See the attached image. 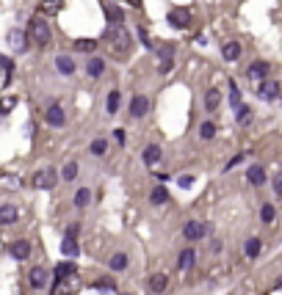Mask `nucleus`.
Wrapping results in <instances>:
<instances>
[{
    "label": "nucleus",
    "mask_w": 282,
    "mask_h": 295,
    "mask_svg": "<svg viewBox=\"0 0 282 295\" xmlns=\"http://www.w3.org/2000/svg\"><path fill=\"white\" fill-rule=\"evenodd\" d=\"M199 135H202L205 141H211L213 135H216V124H213V121H205V124L199 127Z\"/></svg>",
    "instance_id": "obj_36"
},
{
    "label": "nucleus",
    "mask_w": 282,
    "mask_h": 295,
    "mask_svg": "<svg viewBox=\"0 0 282 295\" xmlns=\"http://www.w3.org/2000/svg\"><path fill=\"white\" fill-rule=\"evenodd\" d=\"M247 179H249L252 185H263V182H266V171H263V166H249Z\"/></svg>",
    "instance_id": "obj_18"
},
{
    "label": "nucleus",
    "mask_w": 282,
    "mask_h": 295,
    "mask_svg": "<svg viewBox=\"0 0 282 295\" xmlns=\"http://www.w3.org/2000/svg\"><path fill=\"white\" fill-rule=\"evenodd\" d=\"M260 248H263V243L257 237H252V240H247V257H257V254H260Z\"/></svg>",
    "instance_id": "obj_31"
},
{
    "label": "nucleus",
    "mask_w": 282,
    "mask_h": 295,
    "mask_svg": "<svg viewBox=\"0 0 282 295\" xmlns=\"http://www.w3.org/2000/svg\"><path fill=\"white\" fill-rule=\"evenodd\" d=\"M14 105H17V99H14V97H3V99H0V113H8Z\"/></svg>",
    "instance_id": "obj_38"
},
{
    "label": "nucleus",
    "mask_w": 282,
    "mask_h": 295,
    "mask_svg": "<svg viewBox=\"0 0 282 295\" xmlns=\"http://www.w3.org/2000/svg\"><path fill=\"white\" fill-rule=\"evenodd\" d=\"M17 207L14 204H3L0 207V226H11V224H17Z\"/></svg>",
    "instance_id": "obj_10"
},
{
    "label": "nucleus",
    "mask_w": 282,
    "mask_h": 295,
    "mask_svg": "<svg viewBox=\"0 0 282 295\" xmlns=\"http://www.w3.org/2000/svg\"><path fill=\"white\" fill-rule=\"evenodd\" d=\"M113 138H116V144H125L127 133H125V130H113Z\"/></svg>",
    "instance_id": "obj_42"
},
{
    "label": "nucleus",
    "mask_w": 282,
    "mask_h": 295,
    "mask_svg": "<svg viewBox=\"0 0 282 295\" xmlns=\"http://www.w3.org/2000/svg\"><path fill=\"white\" fill-rule=\"evenodd\" d=\"M219 102H221V97H219V91H216V88H211V91L205 94V108H208V111H216V108H219Z\"/></svg>",
    "instance_id": "obj_24"
},
{
    "label": "nucleus",
    "mask_w": 282,
    "mask_h": 295,
    "mask_svg": "<svg viewBox=\"0 0 282 295\" xmlns=\"http://www.w3.org/2000/svg\"><path fill=\"white\" fill-rule=\"evenodd\" d=\"M61 6H64V0H42V3H39V14L53 17V14L61 11Z\"/></svg>",
    "instance_id": "obj_12"
},
{
    "label": "nucleus",
    "mask_w": 282,
    "mask_h": 295,
    "mask_svg": "<svg viewBox=\"0 0 282 295\" xmlns=\"http://www.w3.org/2000/svg\"><path fill=\"white\" fill-rule=\"evenodd\" d=\"M28 279H31V284H34L36 290H42L44 284H47L50 276H47V270H44V267H31V276H28Z\"/></svg>",
    "instance_id": "obj_13"
},
{
    "label": "nucleus",
    "mask_w": 282,
    "mask_h": 295,
    "mask_svg": "<svg viewBox=\"0 0 282 295\" xmlns=\"http://www.w3.org/2000/svg\"><path fill=\"white\" fill-rule=\"evenodd\" d=\"M106 17L113 22V25H122V20H125V17H122V8L113 6V3H108V6H106Z\"/></svg>",
    "instance_id": "obj_22"
},
{
    "label": "nucleus",
    "mask_w": 282,
    "mask_h": 295,
    "mask_svg": "<svg viewBox=\"0 0 282 295\" xmlns=\"http://www.w3.org/2000/svg\"><path fill=\"white\" fill-rule=\"evenodd\" d=\"M274 207H271V204H263V210H260V218H263V224H271V221H274Z\"/></svg>",
    "instance_id": "obj_37"
},
{
    "label": "nucleus",
    "mask_w": 282,
    "mask_h": 295,
    "mask_svg": "<svg viewBox=\"0 0 282 295\" xmlns=\"http://www.w3.org/2000/svg\"><path fill=\"white\" fill-rule=\"evenodd\" d=\"M75 177H78V163H67V166H64V171H61V179L72 182Z\"/></svg>",
    "instance_id": "obj_29"
},
{
    "label": "nucleus",
    "mask_w": 282,
    "mask_h": 295,
    "mask_svg": "<svg viewBox=\"0 0 282 295\" xmlns=\"http://www.w3.org/2000/svg\"><path fill=\"white\" fill-rule=\"evenodd\" d=\"M106 149H108V144H106V141H103V138H97V141H94V144H92V152H94V155H103Z\"/></svg>",
    "instance_id": "obj_39"
},
{
    "label": "nucleus",
    "mask_w": 282,
    "mask_h": 295,
    "mask_svg": "<svg viewBox=\"0 0 282 295\" xmlns=\"http://www.w3.org/2000/svg\"><path fill=\"white\" fill-rule=\"evenodd\" d=\"M277 94H280V86H277L274 80H263L260 88H257V97H260L263 102H271V99H277Z\"/></svg>",
    "instance_id": "obj_7"
},
{
    "label": "nucleus",
    "mask_w": 282,
    "mask_h": 295,
    "mask_svg": "<svg viewBox=\"0 0 282 295\" xmlns=\"http://www.w3.org/2000/svg\"><path fill=\"white\" fill-rule=\"evenodd\" d=\"M268 75V63L266 61H254L252 66H249V78L252 80H266Z\"/></svg>",
    "instance_id": "obj_15"
},
{
    "label": "nucleus",
    "mask_w": 282,
    "mask_h": 295,
    "mask_svg": "<svg viewBox=\"0 0 282 295\" xmlns=\"http://www.w3.org/2000/svg\"><path fill=\"white\" fill-rule=\"evenodd\" d=\"M28 36L34 39L36 47H47V44H50V25H47V20L34 17L31 25H28Z\"/></svg>",
    "instance_id": "obj_2"
},
{
    "label": "nucleus",
    "mask_w": 282,
    "mask_h": 295,
    "mask_svg": "<svg viewBox=\"0 0 282 295\" xmlns=\"http://www.w3.org/2000/svg\"><path fill=\"white\" fill-rule=\"evenodd\" d=\"M205 232H208V226L199 224V221H188V224L183 226L185 240H202V237H205Z\"/></svg>",
    "instance_id": "obj_5"
},
{
    "label": "nucleus",
    "mask_w": 282,
    "mask_h": 295,
    "mask_svg": "<svg viewBox=\"0 0 282 295\" xmlns=\"http://www.w3.org/2000/svg\"><path fill=\"white\" fill-rule=\"evenodd\" d=\"M127 267V257L125 254H113L111 257V270H125Z\"/></svg>",
    "instance_id": "obj_34"
},
{
    "label": "nucleus",
    "mask_w": 282,
    "mask_h": 295,
    "mask_svg": "<svg viewBox=\"0 0 282 295\" xmlns=\"http://www.w3.org/2000/svg\"><path fill=\"white\" fill-rule=\"evenodd\" d=\"M191 265H194V251H191V248H185V251L180 254V262H177V267H180V270H188Z\"/></svg>",
    "instance_id": "obj_27"
},
{
    "label": "nucleus",
    "mask_w": 282,
    "mask_h": 295,
    "mask_svg": "<svg viewBox=\"0 0 282 295\" xmlns=\"http://www.w3.org/2000/svg\"><path fill=\"white\" fill-rule=\"evenodd\" d=\"M61 251H64V257H75V254L80 251V248H78V243H75V237H64Z\"/></svg>",
    "instance_id": "obj_25"
},
{
    "label": "nucleus",
    "mask_w": 282,
    "mask_h": 295,
    "mask_svg": "<svg viewBox=\"0 0 282 295\" xmlns=\"http://www.w3.org/2000/svg\"><path fill=\"white\" fill-rule=\"evenodd\" d=\"M75 50H80V53H92V50H97V42H94V39H78V42H75Z\"/></svg>",
    "instance_id": "obj_30"
},
{
    "label": "nucleus",
    "mask_w": 282,
    "mask_h": 295,
    "mask_svg": "<svg viewBox=\"0 0 282 295\" xmlns=\"http://www.w3.org/2000/svg\"><path fill=\"white\" fill-rule=\"evenodd\" d=\"M67 279H75V265L72 262H61L56 267V281H67Z\"/></svg>",
    "instance_id": "obj_16"
},
{
    "label": "nucleus",
    "mask_w": 282,
    "mask_h": 295,
    "mask_svg": "<svg viewBox=\"0 0 282 295\" xmlns=\"http://www.w3.org/2000/svg\"><path fill=\"white\" fill-rule=\"evenodd\" d=\"M86 72H89L92 78H100V75L106 72V61H103V58H92V61L86 63Z\"/></svg>",
    "instance_id": "obj_20"
},
{
    "label": "nucleus",
    "mask_w": 282,
    "mask_h": 295,
    "mask_svg": "<svg viewBox=\"0 0 282 295\" xmlns=\"http://www.w3.org/2000/svg\"><path fill=\"white\" fill-rule=\"evenodd\" d=\"M53 295H70V287H67V284H61V281H58V284H56V290H53Z\"/></svg>",
    "instance_id": "obj_41"
},
{
    "label": "nucleus",
    "mask_w": 282,
    "mask_h": 295,
    "mask_svg": "<svg viewBox=\"0 0 282 295\" xmlns=\"http://www.w3.org/2000/svg\"><path fill=\"white\" fill-rule=\"evenodd\" d=\"M75 235H78V224H72L70 229H67V237H75Z\"/></svg>",
    "instance_id": "obj_45"
},
{
    "label": "nucleus",
    "mask_w": 282,
    "mask_h": 295,
    "mask_svg": "<svg viewBox=\"0 0 282 295\" xmlns=\"http://www.w3.org/2000/svg\"><path fill=\"white\" fill-rule=\"evenodd\" d=\"M56 66H58L61 75H72V72H75V61H72L70 56H58L56 58Z\"/></svg>",
    "instance_id": "obj_19"
},
{
    "label": "nucleus",
    "mask_w": 282,
    "mask_h": 295,
    "mask_svg": "<svg viewBox=\"0 0 282 295\" xmlns=\"http://www.w3.org/2000/svg\"><path fill=\"white\" fill-rule=\"evenodd\" d=\"M235 119H238V124H249V121H252V108H249V105H241Z\"/></svg>",
    "instance_id": "obj_33"
},
{
    "label": "nucleus",
    "mask_w": 282,
    "mask_h": 295,
    "mask_svg": "<svg viewBox=\"0 0 282 295\" xmlns=\"http://www.w3.org/2000/svg\"><path fill=\"white\" fill-rule=\"evenodd\" d=\"M230 105H233L235 111L241 108V91H238V86H235L233 80H230Z\"/></svg>",
    "instance_id": "obj_35"
},
{
    "label": "nucleus",
    "mask_w": 282,
    "mask_h": 295,
    "mask_svg": "<svg viewBox=\"0 0 282 295\" xmlns=\"http://www.w3.org/2000/svg\"><path fill=\"white\" fill-rule=\"evenodd\" d=\"M169 25H175V28H188L191 25V11L188 8H172L169 11Z\"/></svg>",
    "instance_id": "obj_4"
},
{
    "label": "nucleus",
    "mask_w": 282,
    "mask_h": 295,
    "mask_svg": "<svg viewBox=\"0 0 282 295\" xmlns=\"http://www.w3.org/2000/svg\"><path fill=\"white\" fill-rule=\"evenodd\" d=\"M44 119H47V124H53V127H64L67 116H64L61 105H50V108H47V113H44Z\"/></svg>",
    "instance_id": "obj_8"
},
{
    "label": "nucleus",
    "mask_w": 282,
    "mask_h": 295,
    "mask_svg": "<svg viewBox=\"0 0 282 295\" xmlns=\"http://www.w3.org/2000/svg\"><path fill=\"white\" fill-rule=\"evenodd\" d=\"M147 111H149V99L144 97V94H136V97L130 99V116L141 119V116H144Z\"/></svg>",
    "instance_id": "obj_6"
},
{
    "label": "nucleus",
    "mask_w": 282,
    "mask_h": 295,
    "mask_svg": "<svg viewBox=\"0 0 282 295\" xmlns=\"http://www.w3.org/2000/svg\"><path fill=\"white\" fill-rule=\"evenodd\" d=\"M108 44H111V56L113 58H119V61H125L127 58V53H130V44H133V39H130V33H127L122 25H111L108 28Z\"/></svg>",
    "instance_id": "obj_1"
},
{
    "label": "nucleus",
    "mask_w": 282,
    "mask_h": 295,
    "mask_svg": "<svg viewBox=\"0 0 282 295\" xmlns=\"http://www.w3.org/2000/svg\"><path fill=\"white\" fill-rule=\"evenodd\" d=\"M149 199H152V204H166V202H169V190L163 188V185H158V188L152 190V196H149Z\"/></svg>",
    "instance_id": "obj_26"
},
{
    "label": "nucleus",
    "mask_w": 282,
    "mask_h": 295,
    "mask_svg": "<svg viewBox=\"0 0 282 295\" xmlns=\"http://www.w3.org/2000/svg\"><path fill=\"white\" fill-rule=\"evenodd\" d=\"M158 56H161V75H169V72H172V56H175V50H172L169 44H163V47L158 50Z\"/></svg>",
    "instance_id": "obj_11"
},
{
    "label": "nucleus",
    "mask_w": 282,
    "mask_h": 295,
    "mask_svg": "<svg viewBox=\"0 0 282 295\" xmlns=\"http://www.w3.org/2000/svg\"><path fill=\"white\" fill-rule=\"evenodd\" d=\"M166 287H169V279L163 273L149 276V290H152V293H166Z\"/></svg>",
    "instance_id": "obj_17"
},
{
    "label": "nucleus",
    "mask_w": 282,
    "mask_h": 295,
    "mask_svg": "<svg viewBox=\"0 0 282 295\" xmlns=\"http://www.w3.org/2000/svg\"><path fill=\"white\" fill-rule=\"evenodd\" d=\"M89 202H92V190H89V188H80L78 193H75V204H78V207H86Z\"/></svg>",
    "instance_id": "obj_28"
},
{
    "label": "nucleus",
    "mask_w": 282,
    "mask_h": 295,
    "mask_svg": "<svg viewBox=\"0 0 282 295\" xmlns=\"http://www.w3.org/2000/svg\"><path fill=\"white\" fill-rule=\"evenodd\" d=\"M56 182H58V174L53 169H42V171H36L34 174V188H39V190L56 188Z\"/></svg>",
    "instance_id": "obj_3"
},
{
    "label": "nucleus",
    "mask_w": 282,
    "mask_h": 295,
    "mask_svg": "<svg viewBox=\"0 0 282 295\" xmlns=\"http://www.w3.org/2000/svg\"><path fill=\"white\" fill-rule=\"evenodd\" d=\"M8 44H11L17 53H22V50H28V36L22 33L20 28H14L11 33H8Z\"/></svg>",
    "instance_id": "obj_9"
},
{
    "label": "nucleus",
    "mask_w": 282,
    "mask_h": 295,
    "mask_svg": "<svg viewBox=\"0 0 282 295\" xmlns=\"http://www.w3.org/2000/svg\"><path fill=\"white\" fill-rule=\"evenodd\" d=\"M244 157H247V155H235V157H233V160L227 163V169H233V166H238V163H241V160H244Z\"/></svg>",
    "instance_id": "obj_44"
},
{
    "label": "nucleus",
    "mask_w": 282,
    "mask_h": 295,
    "mask_svg": "<svg viewBox=\"0 0 282 295\" xmlns=\"http://www.w3.org/2000/svg\"><path fill=\"white\" fill-rule=\"evenodd\" d=\"M106 108H108V113H116V111H119V91H111V94H108Z\"/></svg>",
    "instance_id": "obj_32"
},
{
    "label": "nucleus",
    "mask_w": 282,
    "mask_h": 295,
    "mask_svg": "<svg viewBox=\"0 0 282 295\" xmlns=\"http://www.w3.org/2000/svg\"><path fill=\"white\" fill-rule=\"evenodd\" d=\"M8 251H11V257H14V260H28V257H31V246L25 243V240H17V243H11V248H8Z\"/></svg>",
    "instance_id": "obj_14"
},
{
    "label": "nucleus",
    "mask_w": 282,
    "mask_h": 295,
    "mask_svg": "<svg viewBox=\"0 0 282 295\" xmlns=\"http://www.w3.org/2000/svg\"><path fill=\"white\" fill-rule=\"evenodd\" d=\"M221 56H224L227 61H238V58H241V44H238V42H230V44H224V50H221Z\"/></svg>",
    "instance_id": "obj_21"
},
{
    "label": "nucleus",
    "mask_w": 282,
    "mask_h": 295,
    "mask_svg": "<svg viewBox=\"0 0 282 295\" xmlns=\"http://www.w3.org/2000/svg\"><path fill=\"white\" fill-rule=\"evenodd\" d=\"M191 185H194V177H191V174L180 177V188H191Z\"/></svg>",
    "instance_id": "obj_40"
},
{
    "label": "nucleus",
    "mask_w": 282,
    "mask_h": 295,
    "mask_svg": "<svg viewBox=\"0 0 282 295\" xmlns=\"http://www.w3.org/2000/svg\"><path fill=\"white\" fill-rule=\"evenodd\" d=\"M158 160H161V149H158L155 144L144 149V163H147V166H155Z\"/></svg>",
    "instance_id": "obj_23"
},
{
    "label": "nucleus",
    "mask_w": 282,
    "mask_h": 295,
    "mask_svg": "<svg viewBox=\"0 0 282 295\" xmlns=\"http://www.w3.org/2000/svg\"><path fill=\"white\" fill-rule=\"evenodd\" d=\"M274 193H280V196H282V174L274 179Z\"/></svg>",
    "instance_id": "obj_43"
}]
</instances>
